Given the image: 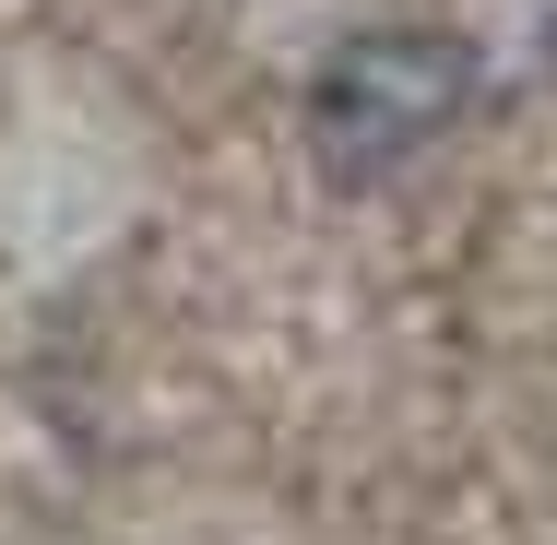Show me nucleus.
Instances as JSON below:
<instances>
[{"label": "nucleus", "instance_id": "obj_1", "mask_svg": "<svg viewBox=\"0 0 557 545\" xmlns=\"http://www.w3.org/2000/svg\"><path fill=\"white\" fill-rule=\"evenodd\" d=\"M474 108V36L462 24H368L309 72V166L333 190H380L416 154H440Z\"/></svg>", "mask_w": 557, "mask_h": 545}]
</instances>
